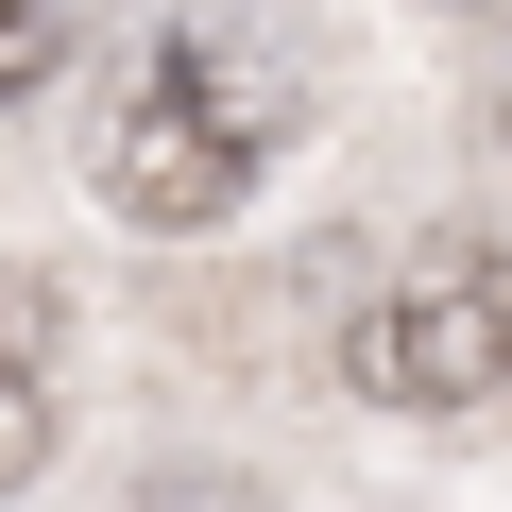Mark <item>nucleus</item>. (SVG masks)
Segmentation results:
<instances>
[{
	"instance_id": "obj_7",
	"label": "nucleus",
	"mask_w": 512,
	"mask_h": 512,
	"mask_svg": "<svg viewBox=\"0 0 512 512\" xmlns=\"http://www.w3.org/2000/svg\"><path fill=\"white\" fill-rule=\"evenodd\" d=\"M137 512H274V495H256V478H154Z\"/></svg>"
},
{
	"instance_id": "obj_5",
	"label": "nucleus",
	"mask_w": 512,
	"mask_h": 512,
	"mask_svg": "<svg viewBox=\"0 0 512 512\" xmlns=\"http://www.w3.org/2000/svg\"><path fill=\"white\" fill-rule=\"evenodd\" d=\"M35 461H52V393H35V376H0V495H18Z\"/></svg>"
},
{
	"instance_id": "obj_6",
	"label": "nucleus",
	"mask_w": 512,
	"mask_h": 512,
	"mask_svg": "<svg viewBox=\"0 0 512 512\" xmlns=\"http://www.w3.org/2000/svg\"><path fill=\"white\" fill-rule=\"evenodd\" d=\"M35 342H52V291H35V274H0V376H35Z\"/></svg>"
},
{
	"instance_id": "obj_1",
	"label": "nucleus",
	"mask_w": 512,
	"mask_h": 512,
	"mask_svg": "<svg viewBox=\"0 0 512 512\" xmlns=\"http://www.w3.org/2000/svg\"><path fill=\"white\" fill-rule=\"evenodd\" d=\"M342 376L376 410H478L512 376V256L495 239L393 256V291H359V325H342Z\"/></svg>"
},
{
	"instance_id": "obj_8",
	"label": "nucleus",
	"mask_w": 512,
	"mask_h": 512,
	"mask_svg": "<svg viewBox=\"0 0 512 512\" xmlns=\"http://www.w3.org/2000/svg\"><path fill=\"white\" fill-rule=\"evenodd\" d=\"M461 18H478V0H461Z\"/></svg>"
},
{
	"instance_id": "obj_2",
	"label": "nucleus",
	"mask_w": 512,
	"mask_h": 512,
	"mask_svg": "<svg viewBox=\"0 0 512 512\" xmlns=\"http://www.w3.org/2000/svg\"><path fill=\"white\" fill-rule=\"evenodd\" d=\"M86 188H103L137 239H205V222H239L256 137H239L222 103H188V86L137 52V69H120V103H103V137H86Z\"/></svg>"
},
{
	"instance_id": "obj_4",
	"label": "nucleus",
	"mask_w": 512,
	"mask_h": 512,
	"mask_svg": "<svg viewBox=\"0 0 512 512\" xmlns=\"http://www.w3.org/2000/svg\"><path fill=\"white\" fill-rule=\"evenodd\" d=\"M69 35H86L69 0H0V103H35V86L69 69Z\"/></svg>"
},
{
	"instance_id": "obj_3",
	"label": "nucleus",
	"mask_w": 512,
	"mask_h": 512,
	"mask_svg": "<svg viewBox=\"0 0 512 512\" xmlns=\"http://www.w3.org/2000/svg\"><path fill=\"white\" fill-rule=\"evenodd\" d=\"M154 69H171L188 103H222L256 154H291V137H308V52L256 18V0H205V18H171V35H154Z\"/></svg>"
}]
</instances>
